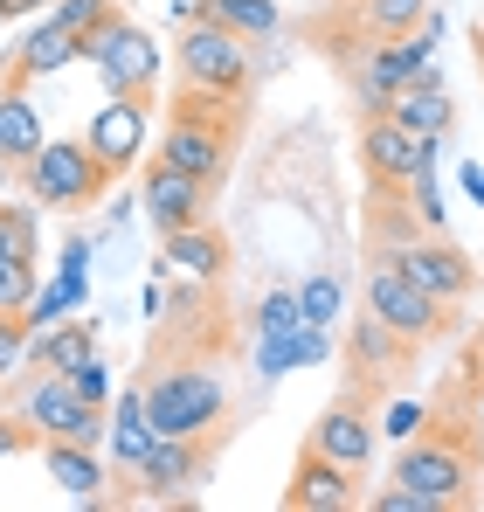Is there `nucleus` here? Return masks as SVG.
I'll use <instances>...</instances> for the list:
<instances>
[{
	"label": "nucleus",
	"instance_id": "1",
	"mask_svg": "<svg viewBox=\"0 0 484 512\" xmlns=\"http://www.w3.org/2000/svg\"><path fill=\"white\" fill-rule=\"evenodd\" d=\"M236 132H242L236 97H201V90L180 84L160 139H153V160L173 173H194L201 187H222L229 167H236Z\"/></svg>",
	"mask_w": 484,
	"mask_h": 512
},
{
	"label": "nucleus",
	"instance_id": "2",
	"mask_svg": "<svg viewBox=\"0 0 484 512\" xmlns=\"http://www.w3.org/2000/svg\"><path fill=\"white\" fill-rule=\"evenodd\" d=\"M478 478H484V450H478V423H436L422 416V429L402 443L395 457V485L436 499L443 512H464L478 499Z\"/></svg>",
	"mask_w": 484,
	"mask_h": 512
},
{
	"label": "nucleus",
	"instance_id": "3",
	"mask_svg": "<svg viewBox=\"0 0 484 512\" xmlns=\"http://www.w3.org/2000/svg\"><path fill=\"white\" fill-rule=\"evenodd\" d=\"M139 395H146L153 436H194V443H201L208 429L229 416V381H222L208 360H166Z\"/></svg>",
	"mask_w": 484,
	"mask_h": 512
},
{
	"label": "nucleus",
	"instance_id": "4",
	"mask_svg": "<svg viewBox=\"0 0 484 512\" xmlns=\"http://www.w3.org/2000/svg\"><path fill=\"white\" fill-rule=\"evenodd\" d=\"M83 63L104 77L111 97H153V77H160V42L132 21V14H111L83 35Z\"/></svg>",
	"mask_w": 484,
	"mask_h": 512
},
{
	"label": "nucleus",
	"instance_id": "5",
	"mask_svg": "<svg viewBox=\"0 0 484 512\" xmlns=\"http://www.w3.org/2000/svg\"><path fill=\"white\" fill-rule=\"evenodd\" d=\"M21 187H28L35 208H90L111 180H104L97 160H90L83 139H42L35 160H21Z\"/></svg>",
	"mask_w": 484,
	"mask_h": 512
},
{
	"label": "nucleus",
	"instance_id": "6",
	"mask_svg": "<svg viewBox=\"0 0 484 512\" xmlns=\"http://www.w3.org/2000/svg\"><path fill=\"white\" fill-rule=\"evenodd\" d=\"M173 63H180V84L201 90V97H236L242 104V90H249V42L215 28V21H187Z\"/></svg>",
	"mask_w": 484,
	"mask_h": 512
},
{
	"label": "nucleus",
	"instance_id": "7",
	"mask_svg": "<svg viewBox=\"0 0 484 512\" xmlns=\"http://www.w3.org/2000/svg\"><path fill=\"white\" fill-rule=\"evenodd\" d=\"M367 312L381 319V326H395L402 340L429 346L450 333V305L443 298H429L422 284H408L395 263H381V256H367Z\"/></svg>",
	"mask_w": 484,
	"mask_h": 512
},
{
	"label": "nucleus",
	"instance_id": "8",
	"mask_svg": "<svg viewBox=\"0 0 484 512\" xmlns=\"http://www.w3.org/2000/svg\"><path fill=\"white\" fill-rule=\"evenodd\" d=\"M360 167H367V187H374V194H408L415 173L436 167V139L395 125L388 111H381V118H360Z\"/></svg>",
	"mask_w": 484,
	"mask_h": 512
},
{
	"label": "nucleus",
	"instance_id": "9",
	"mask_svg": "<svg viewBox=\"0 0 484 512\" xmlns=\"http://www.w3.org/2000/svg\"><path fill=\"white\" fill-rule=\"evenodd\" d=\"M381 263H395L408 284H422L429 298H443V305H464L471 291H478V263L457 250V243H443L436 229L429 236H408V243H395V250H374Z\"/></svg>",
	"mask_w": 484,
	"mask_h": 512
},
{
	"label": "nucleus",
	"instance_id": "10",
	"mask_svg": "<svg viewBox=\"0 0 484 512\" xmlns=\"http://www.w3.org/2000/svg\"><path fill=\"white\" fill-rule=\"evenodd\" d=\"M21 423L35 429V443L42 436H63V443H104V409H90L77 388L63 381V374H35L28 388H21Z\"/></svg>",
	"mask_w": 484,
	"mask_h": 512
},
{
	"label": "nucleus",
	"instance_id": "11",
	"mask_svg": "<svg viewBox=\"0 0 484 512\" xmlns=\"http://www.w3.org/2000/svg\"><path fill=\"white\" fill-rule=\"evenodd\" d=\"M374 388L381 381H353L346 395L325 402V416L312 423V450L346 464V471H367L374 464Z\"/></svg>",
	"mask_w": 484,
	"mask_h": 512
},
{
	"label": "nucleus",
	"instance_id": "12",
	"mask_svg": "<svg viewBox=\"0 0 484 512\" xmlns=\"http://www.w3.org/2000/svg\"><path fill=\"white\" fill-rule=\"evenodd\" d=\"M146 125H153V97H104V104L90 111L83 146H90V160L104 167V180H118V173L139 167V153H146Z\"/></svg>",
	"mask_w": 484,
	"mask_h": 512
},
{
	"label": "nucleus",
	"instance_id": "13",
	"mask_svg": "<svg viewBox=\"0 0 484 512\" xmlns=\"http://www.w3.org/2000/svg\"><path fill=\"white\" fill-rule=\"evenodd\" d=\"M83 63V42L63 28V21H49V14H28V28H21V42L7 49V70H0V90H28L35 77H56V70H70Z\"/></svg>",
	"mask_w": 484,
	"mask_h": 512
},
{
	"label": "nucleus",
	"instance_id": "14",
	"mask_svg": "<svg viewBox=\"0 0 484 512\" xmlns=\"http://www.w3.org/2000/svg\"><path fill=\"white\" fill-rule=\"evenodd\" d=\"M125 478H139L146 499H194V492L208 485V457H201L194 436H153L146 457H139Z\"/></svg>",
	"mask_w": 484,
	"mask_h": 512
},
{
	"label": "nucleus",
	"instance_id": "15",
	"mask_svg": "<svg viewBox=\"0 0 484 512\" xmlns=\"http://www.w3.org/2000/svg\"><path fill=\"white\" fill-rule=\"evenodd\" d=\"M353 506H360V471L332 464V457H319L305 443L298 450V471L284 485V512H353Z\"/></svg>",
	"mask_w": 484,
	"mask_h": 512
},
{
	"label": "nucleus",
	"instance_id": "16",
	"mask_svg": "<svg viewBox=\"0 0 484 512\" xmlns=\"http://www.w3.org/2000/svg\"><path fill=\"white\" fill-rule=\"evenodd\" d=\"M139 201H146V222L173 236V229H187V222H208V201H215V187H201L194 173H173V167H146L139 180Z\"/></svg>",
	"mask_w": 484,
	"mask_h": 512
},
{
	"label": "nucleus",
	"instance_id": "17",
	"mask_svg": "<svg viewBox=\"0 0 484 512\" xmlns=\"http://www.w3.org/2000/svg\"><path fill=\"white\" fill-rule=\"evenodd\" d=\"M346 360H353V381H395L415 360V340H402L395 326H381L374 312H360L346 326Z\"/></svg>",
	"mask_w": 484,
	"mask_h": 512
},
{
	"label": "nucleus",
	"instance_id": "18",
	"mask_svg": "<svg viewBox=\"0 0 484 512\" xmlns=\"http://www.w3.org/2000/svg\"><path fill=\"white\" fill-rule=\"evenodd\" d=\"M160 263L187 270L194 284H222V270H229V236H222L215 222H187V229L160 236Z\"/></svg>",
	"mask_w": 484,
	"mask_h": 512
},
{
	"label": "nucleus",
	"instance_id": "19",
	"mask_svg": "<svg viewBox=\"0 0 484 512\" xmlns=\"http://www.w3.org/2000/svg\"><path fill=\"white\" fill-rule=\"evenodd\" d=\"M388 118H395V125H408V132H422V139H443V132H450V97H443L436 63H429V70H415L408 84H395Z\"/></svg>",
	"mask_w": 484,
	"mask_h": 512
},
{
	"label": "nucleus",
	"instance_id": "20",
	"mask_svg": "<svg viewBox=\"0 0 484 512\" xmlns=\"http://www.w3.org/2000/svg\"><path fill=\"white\" fill-rule=\"evenodd\" d=\"M42 471H49L70 499H104V485H111L104 457H97L90 443H63V436H42Z\"/></svg>",
	"mask_w": 484,
	"mask_h": 512
},
{
	"label": "nucleus",
	"instance_id": "21",
	"mask_svg": "<svg viewBox=\"0 0 484 512\" xmlns=\"http://www.w3.org/2000/svg\"><path fill=\"white\" fill-rule=\"evenodd\" d=\"M83 263H90V243L70 236V243H63V270H56V284L28 298V333H35V326H56L63 312H77V305H83Z\"/></svg>",
	"mask_w": 484,
	"mask_h": 512
},
{
	"label": "nucleus",
	"instance_id": "22",
	"mask_svg": "<svg viewBox=\"0 0 484 512\" xmlns=\"http://www.w3.org/2000/svg\"><path fill=\"white\" fill-rule=\"evenodd\" d=\"M83 353H97V319H63V326H35L28 333V360L42 374H70Z\"/></svg>",
	"mask_w": 484,
	"mask_h": 512
},
{
	"label": "nucleus",
	"instance_id": "23",
	"mask_svg": "<svg viewBox=\"0 0 484 512\" xmlns=\"http://www.w3.org/2000/svg\"><path fill=\"white\" fill-rule=\"evenodd\" d=\"M187 21H215V28H229L242 42H263V35H277V0H187Z\"/></svg>",
	"mask_w": 484,
	"mask_h": 512
},
{
	"label": "nucleus",
	"instance_id": "24",
	"mask_svg": "<svg viewBox=\"0 0 484 512\" xmlns=\"http://www.w3.org/2000/svg\"><path fill=\"white\" fill-rule=\"evenodd\" d=\"M104 443H111V464H118V471H132V464L146 457L153 423H146V395H139V388H125V395L111 402V416H104Z\"/></svg>",
	"mask_w": 484,
	"mask_h": 512
},
{
	"label": "nucleus",
	"instance_id": "25",
	"mask_svg": "<svg viewBox=\"0 0 484 512\" xmlns=\"http://www.w3.org/2000/svg\"><path fill=\"white\" fill-rule=\"evenodd\" d=\"M35 146H42L35 97H28V90H0V160L21 167V160H35Z\"/></svg>",
	"mask_w": 484,
	"mask_h": 512
},
{
	"label": "nucleus",
	"instance_id": "26",
	"mask_svg": "<svg viewBox=\"0 0 484 512\" xmlns=\"http://www.w3.org/2000/svg\"><path fill=\"white\" fill-rule=\"evenodd\" d=\"M429 14V0H353V21L367 28V35H402Z\"/></svg>",
	"mask_w": 484,
	"mask_h": 512
},
{
	"label": "nucleus",
	"instance_id": "27",
	"mask_svg": "<svg viewBox=\"0 0 484 512\" xmlns=\"http://www.w3.org/2000/svg\"><path fill=\"white\" fill-rule=\"evenodd\" d=\"M298 326H305V312H298V291H270V298L256 305V333H263V346L291 340Z\"/></svg>",
	"mask_w": 484,
	"mask_h": 512
},
{
	"label": "nucleus",
	"instance_id": "28",
	"mask_svg": "<svg viewBox=\"0 0 484 512\" xmlns=\"http://www.w3.org/2000/svg\"><path fill=\"white\" fill-rule=\"evenodd\" d=\"M42 14H49V21H63V28H70V35H77V42H83V35H90L97 21H111L118 7H111V0H49Z\"/></svg>",
	"mask_w": 484,
	"mask_h": 512
},
{
	"label": "nucleus",
	"instance_id": "29",
	"mask_svg": "<svg viewBox=\"0 0 484 512\" xmlns=\"http://www.w3.org/2000/svg\"><path fill=\"white\" fill-rule=\"evenodd\" d=\"M63 381L77 388V395H83V402H90V409H104V402H111V367H104L97 353H83V360H77V367H70V374H63Z\"/></svg>",
	"mask_w": 484,
	"mask_h": 512
},
{
	"label": "nucleus",
	"instance_id": "30",
	"mask_svg": "<svg viewBox=\"0 0 484 512\" xmlns=\"http://www.w3.org/2000/svg\"><path fill=\"white\" fill-rule=\"evenodd\" d=\"M0 222H7V256H35V243H42L35 208H0Z\"/></svg>",
	"mask_w": 484,
	"mask_h": 512
},
{
	"label": "nucleus",
	"instance_id": "31",
	"mask_svg": "<svg viewBox=\"0 0 484 512\" xmlns=\"http://www.w3.org/2000/svg\"><path fill=\"white\" fill-rule=\"evenodd\" d=\"M298 312H305V326H325V319L339 312V277H319V284H305V291H298Z\"/></svg>",
	"mask_w": 484,
	"mask_h": 512
},
{
	"label": "nucleus",
	"instance_id": "32",
	"mask_svg": "<svg viewBox=\"0 0 484 512\" xmlns=\"http://www.w3.org/2000/svg\"><path fill=\"white\" fill-rule=\"evenodd\" d=\"M28 360V319L21 312H0V374H14Z\"/></svg>",
	"mask_w": 484,
	"mask_h": 512
},
{
	"label": "nucleus",
	"instance_id": "33",
	"mask_svg": "<svg viewBox=\"0 0 484 512\" xmlns=\"http://www.w3.org/2000/svg\"><path fill=\"white\" fill-rule=\"evenodd\" d=\"M367 506H374V512H443L436 499H422V492H408V485H381Z\"/></svg>",
	"mask_w": 484,
	"mask_h": 512
},
{
	"label": "nucleus",
	"instance_id": "34",
	"mask_svg": "<svg viewBox=\"0 0 484 512\" xmlns=\"http://www.w3.org/2000/svg\"><path fill=\"white\" fill-rule=\"evenodd\" d=\"M422 416H429V409H422V402H395V409H388V416H381V423H388V436H395V443H408V436H415V429H422Z\"/></svg>",
	"mask_w": 484,
	"mask_h": 512
},
{
	"label": "nucleus",
	"instance_id": "35",
	"mask_svg": "<svg viewBox=\"0 0 484 512\" xmlns=\"http://www.w3.org/2000/svg\"><path fill=\"white\" fill-rule=\"evenodd\" d=\"M21 443H35V429L21 423V416H7V423H0V464H7V457H14Z\"/></svg>",
	"mask_w": 484,
	"mask_h": 512
},
{
	"label": "nucleus",
	"instance_id": "36",
	"mask_svg": "<svg viewBox=\"0 0 484 512\" xmlns=\"http://www.w3.org/2000/svg\"><path fill=\"white\" fill-rule=\"evenodd\" d=\"M49 0H7V21H28V14H42Z\"/></svg>",
	"mask_w": 484,
	"mask_h": 512
},
{
	"label": "nucleus",
	"instance_id": "37",
	"mask_svg": "<svg viewBox=\"0 0 484 512\" xmlns=\"http://www.w3.org/2000/svg\"><path fill=\"white\" fill-rule=\"evenodd\" d=\"M464 194H471V201L484 208V173H478V167H464Z\"/></svg>",
	"mask_w": 484,
	"mask_h": 512
},
{
	"label": "nucleus",
	"instance_id": "38",
	"mask_svg": "<svg viewBox=\"0 0 484 512\" xmlns=\"http://www.w3.org/2000/svg\"><path fill=\"white\" fill-rule=\"evenodd\" d=\"M0 312H7V256H0Z\"/></svg>",
	"mask_w": 484,
	"mask_h": 512
},
{
	"label": "nucleus",
	"instance_id": "39",
	"mask_svg": "<svg viewBox=\"0 0 484 512\" xmlns=\"http://www.w3.org/2000/svg\"><path fill=\"white\" fill-rule=\"evenodd\" d=\"M0 256H7V222H0Z\"/></svg>",
	"mask_w": 484,
	"mask_h": 512
},
{
	"label": "nucleus",
	"instance_id": "40",
	"mask_svg": "<svg viewBox=\"0 0 484 512\" xmlns=\"http://www.w3.org/2000/svg\"><path fill=\"white\" fill-rule=\"evenodd\" d=\"M0 21H7V0H0Z\"/></svg>",
	"mask_w": 484,
	"mask_h": 512
},
{
	"label": "nucleus",
	"instance_id": "41",
	"mask_svg": "<svg viewBox=\"0 0 484 512\" xmlns=\"http://www.w3.org/2000/svg\"><path fill=\"white\" fill-rule=\"evenodd\" d=\"M478 423H484V402H478Z\"/></svg>",
	"mask_w": 484,
	"mask_h": 512
}]
</instances>
